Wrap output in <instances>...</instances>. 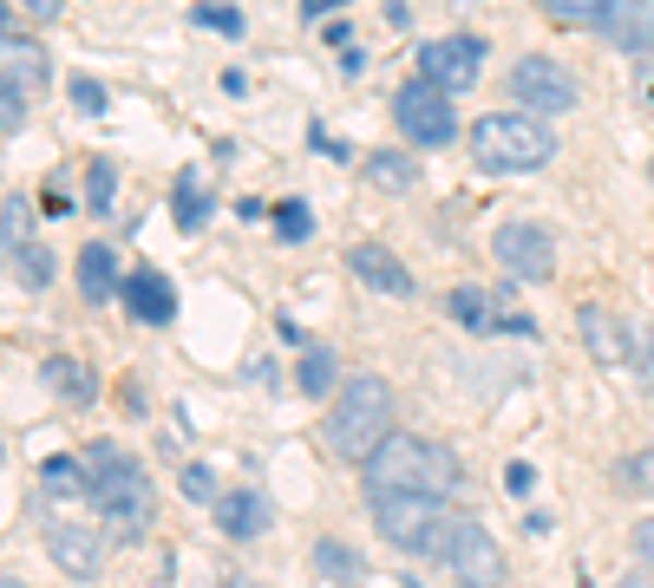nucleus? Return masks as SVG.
I'll list each match as a JSON object with an SVG mask.
<instances>
[{
  "instance_id": "nucleus-1",
  "label": "nucleus",
  "mask_w": 654,
  "mask_h": 588,
  "mask_svg": "<svg viewBox=\"0 0 654 588\" xmlns=\"http://www.w3.org/2000/svg\"><path fill=\"white\" fill-rule=\"evenodd\" d=\"M85 478H92V504L105 517V530L118 543H144L151 524H157V484L151 471L124 452V445H85Z\"/></svg>"
},
{
  "instance_id": "nucleus-2",
  "label": "nucleus",
  "mask_w": 654,
  "mask_h": 588,
  "mask_svg": "<svg viewBox=\"0 0 654 588\" xmlns=\"http://www.w3.org/2000/svg\"><path fill=\"white\" fill-rule=\"evenodd\" d=\"M459 491V458L419 432H393L367 458V497H452Z\"/></svg>"
},
{
  "instance_id": "nucleus-3",
  "label": "nucleus",
  "mask_w": 654,
  "mask_h": 588,
  "mask_svg": "<svg viewBox=\"0 0 654 588\" xmlns=\"http://www.w3.org/2000/svg\"><path fill=\"white\" fill-rule=\"evenodd\" d=\"M321 439H328L334 458H347V465L367 471V458L393 439V386H387L380 373H354V380H341Z\"/></svg>"
},
{
  "instance_id": "nucleus-4",
  "label": "nucleus",
  "mask_w": 654,
  "mask_h": 588,
  "mask_svg": "<svg viewBox=\"0 0 654 588\" xmlns=\"http://www.w3.org/2000/svg\"><path fill=\"white\" fill-rule=\"evenodd\" d=\"M550 157H557V137L531 111H485L472 124V164L491 177H524V170H544Z\"/></svg>"
},
{
  "instance_id": "nucleus-5",
  "label": "nucleus",
  "mask_w": 654,
  "mask_h": 588,
  "mask_svg": "<svg viewBox=\"0 0 654 588\" xmlns=\"http://www.w3.org/2000/svg\"><path fill=\"white\" fill-rule=\"evenodd\" d=\"M373 504V530L393 543V550H406V556H445V524H452V511L439 504V497H367Z\"/></svg>"
},
{
  "instance_id": "nucleus-6",
  "label": "nucleus",
  "mask_w": 654,
  "mask_h": 588,
  "mask_svg": "<svg viewBox=\"0 0 654 588\" xmlns=\"http://www.w3.org/2000/svg\"><path fill=\"white\" fill-rule=\"evenodd\" d=\"M511 98H518V111H531V118H563V111H576L583 85H576V72H570L563 59L531 52V59L511 65Z\"/></svg>"
},
{
  "instance_id": "nucleus-7",
  "label": "nucleus",
  "mask_w": 654,
  "mask_h": 588,
  "mask_svg": "<svg viewBox=\"0 0 654 588\" xmlns=\"http://www.w3.org/2000/svg\"><path fill=\"white\" fill-rule=\"evenodd\" d=\"M393 124H400L406 144H419V151H445V144L459 137L452 98H445L439 85H426V79H406V85L393 92Z\"/></svg>"
},
{
  "instance_id": "nucleus-8",
  "label": "nucleus",
  "mask_w": 654,
  "mask_h": 588,
  "mask_svg": "<svg viewBox=\"0 0 654 588\" xmlns=\"http://www.w3.org/2000/svg\"><path fill=\"white\" fill-rule=\"evenodd\" d=\"M439 563L452 569L459 588H504V550H498V537L478 517H452L445 524V556Z\"/></svg>"
},
{
  "instance_id": "nucleus-9",
  "label": "nucleus",
  "mask_w": 654,
  "mask_h": 588,
  "mask_svg": "<svg viewBox=\"0 0 654 588\" xmlns=\"http://www.w3.org/2000/svg\"><path fill=\"white\" fill-rule=\"evenodd\" d=\"M491 255H498V268L511 275V281H550L557 275V236L544 229V223H498V236H491Z\"/></svg>"
},
{
  "instance_id": "nucleus-10",
  "label": "nucleus",
  "mask_w": 654,
  "mask_h": 588,
  "mask_svg": "<svg viewBox=\"0 0 654 588\" xmlns=\"http://www.w3.org/2000/svg\"><path fill=\"white\" fill-rule=\"evenodd\" d=\"M478 72H485V39H478V33H445V39H426V46H419V79L439 85L445 98H452V92H472Z\"/></svg>"
},
{
  "instance_id": "nucleus-11",
  "label": "nucleus",
  "mask_w": 654,
  "mask_h": 588,
  "mask_svg": "<svg viewBox=\"0 0 654 588\" xmlns=\"http://www.w3.org/2000/svg\"><path fill=\"white\" fill-rule=\"evenodd\" d=\"M46 556L52 569H66L72 583H92L105 569V537L85 530V524H46Z\"/></svg>"
},
{
  "instance_id": "nucleus-12",
  "label": "nucleus",
  "mask_w": 654,
  "mask_h": 588,
  "mask_svg": "<svg viewBox=\"0 0 654 588\" xmlns=\"http://www.w3.org/2000/svg\"><path fill=\"white\" fill-rule=\"evenodd\" d=\"M347 275H354L360 288H373V295H400V301L419 288L413 268H406L387 242H354V249H347Z\"/></svg>"
},
{
  "instance_id": "nucleus-13",
  "label": "nucleus",
  "mask_w": 654,
  "mask_h": 588,
  "mask_svg": "<svg viewBox=\"0 0 654 588\" xmlns=\"http://www.w3.org/2000/svg\"><path fill=\"white\" fill-rule=\"evenodd\" d=\"M576 334H583L596 367H629V353H635V334H629V321L616 308H596V301L576 308Z\"/></svg>"
},
{
  "instance_id": "nucleus-14",
  "label": "nucleus",
  "mask_w": 654,
  "mask_h": 588,
  "mask_svg": "<svg viewBox=\"0 0 654 588\" xmlns=\"http://www.w3.org/2000/svg\"><path fill=\"white\" fill-rule=\"evenodd\" d=\"M124 308H131L144 327H170V321H177V288H170L157 268H131V275H124Z\"/></svg>"
},
{
  "instance_id": "nucleus-15",
  "label": "nucleus",
  "mask_w": 654,
  "mask_h": 588,
  "mask_svg": "<svg viewBox=\"0 0 654 588\" xmlns=\"http://www.w3.org/2000/svg\"><path fill=\"white\" fill-rule=\"evenodd\" d=\"M0 79L20 85V92H46V85H52V59H46V46L26 39V33H7V39H0Z\"/></svg>"
},
{
  "instance_id": "nucleus-16",
  "label": "nucleus",
  "mask_w": 654,
  "mask_h": 588,
  "mask_svg": "<svg viewBox=\"0 0 654 588\" xmlns=\"http://www.w3.org/2000/svg\"><path fill=\"white\" fill-rule=\"evenodd\" d=\"M216 530H223L229 543L262 537V530H269V497H262V491H223V497H216Z\"/></svg>"
},
{
  "instance_id": "nucleus-17",
  "label": "nucleus",
  "mask_w": 654,
  "mask_h": 588,
  "mask_svg": "<svg viewBox=\"0 0 654 588\" xmlns=\"http://www.w3.org/2000/svg\"><path fill=\"white\" fill-rule=\"evenodd\" d=\"M79 295H85L92 308H105L111 295H124V281H118V249H111V242H85V249H79Z\"/></svg>"
},
{
  "instance_id": "nucleus-18",
  "label": "nucleus",
  "mask_w": 654,
  "mask_h": 588,
  "mask_svg": "<svg viewBox=\"0 0 654 588\" xmlns=\"http://www.w3.org/2000/svg\"><path fill=\"white\" fill-rule=\"evenodd\" d=\"M39 380L52 386V399H66L72 412H85L92 399H98V373L85 367V360H72V353H52L46 367H39Z\"/></svg>"
},
{
  "instance_id": "nucleus-19",
  "label": "nucleus",
  "mask_w": 654,
  "mask_h": 588,
  "mask_svg": "<svg viewBox=\"0 0 654 588\" xmlns=\"http://www.w3.org/2000/svg\"><path fill=\"white\" fill-rule=\"evenodd\" d=\"M596 26H609L622 52H654V0H616Z\"/></svg>"
},
{
  "instance_id": "nucleus-20",
  "label": "nucleus",
  "mask_w": 654,
  "mask_h": 588,
  "mask_svg": "<svg viewBox=\"0 0 654 588\" xmlns=\"http://www.w3.org/2000/svg\"><path fill=\"white\" fill-rule=\"evenodd\" d=\"M367 183L387 196H406L419 183V157L413 151H367Z\"/></svg>"
},
{
  "instance_id": "nucleus-21",
  "label": "nucleus",
  "mask_w": 654,
  "mask_h": 588,
  "mask_svg": "<svg viewBox=\"0 0 654 588\" xmlns=\"http://www.w3.org/2000/svg\"><path fill=\"white\" fill-rule=\"evenodd\" d=\"M314 576H328L334 588H360L367 583V563H360L341 537H321V543H314Z\"/></svg>"
},
{
  "instance_id": "nucleus-22",
  "label": "nucleus",
  "mask_w": 654,
  "mask_h": 588,
  "mask_svg": "<svg viewBox=\"0 0 654 588\" xmlns=\"http://www.w3.org/2000/svg\"><path fill=\"white\" fill-rule=\"evenodd\" d=\"M39 484H46V497H66V504L92 497V478H85V458H66V452H52V458L39 465Z\"/></svg>"
},
{
  "instance_id": "nucleus-23",
  "label": "nucleus",
  "mask_w": 654,
  "mask_h": 588,
  "mask_svg": "<svg viewBox=\"0 0 654 588\" xmlns=\"http://www.w3.org/2000/svg\"><path fill=\"white\" fill-rule=\"evenodd\" d=\"M170 216H177V229L183 236H197L203 229V216H210V190H203V170H177V190H170Z\"/></svg>"
},
{
  "instance_id": "nucleus-24",
  "label": "nucleus",
  "mask_w": 654,
  "mask_h": 588,
  "mask_svg": "<svg viewBox=\"0 0 654 588\" xmlns=\"http://www.w3.org/2000/svg\"><path fill=\"white\" fill-rule=\"evenodd\" d=\"M445 314H452L459 327H472V334H491V327H498V301H491L485 288H452V295H445Z\"/></svg>"
},
{
  "instance_id": "nucleus-25",
  "label": "nucleus",
  "mask_w": 654,
  "mask_h": 588,
  "mask_svg": "<svg viewBox=\"0 0 654 588\" xmlns=\"http://www.w3.org/2000/svg\"><path fill=\"white\" fill-rule=\"evenodd\" d=\"M7 255V268H13V281L20 288H52V255L26 236V242H13V249H0Z\"/></svg>"
},
{
  "instance_id": "nucleus-26",
  "label": "nucleus",
  "mask_w": 654,
  "mask_h": 588,
  "mask_svg": "<svg viewBox=\"0 0 654 588\" xmlns=\"http://www.w3.org/2000/svg\"><path fill=\"white\" fill-rule=\"evenodd\" d=\"M295 380H301V393H308V399L341 393V367H334V353H328V347H308V353H301V367H295Z\"/></svg>"
},
{
  "instance_id": "nucleus-27",
  "label": "nucleus",
  "mask_w": 654,
  "mask_h": 588,
  "mask_svg": "<svg viewBox=\"0 0 654 588\" xmlns=\"http://www.w3.org/2000/svg\"><path fill=\"white\" fill-rule=\"evenodd\" d=\"M111 196H118V164L92 157L85 164V209H111Z\"/></svg>"
},
{
  "instance_id": "nucleus-28",
  "label": "nucleus",
  "mask_w": 654,
  "mask_h": 588,
  "mask_svg": "<svg viewBox=\"0 0 654 588\" xmlns=\"http://www.w3.org/2000/svg\"><path fill=\"white\" fill-rule=\"evenodd\" d=\"M550 20H563V26H590V20H603L616 0H537Z\"/></svg>"
},
{
  "instance_id": "nucleus-29",
  "label": "nucleus",
  "mask_w": 654,
  "mask_h": 588,
  "mask_svg": "<svg viewBox=\"0 0 654 588\" xmlns=\"http://www.w3.org/2000/svg\"><path fill=\"white\" fill-rule=\"evenodd\" d=\"M616 484H622L629 497H654V445H649V452H635V458H622Z\"/></svg>"
},
{
  "instance_id": "nucleus-30",
  "label": "nucleus",
  "mask_w": 654,
  "mask_h": 588,
  "mask_svg": "<svg viewBox=\"0 0 654 588\" xmlns=\"http://www.w3.org/2000/svg\"><path fill=\"white\" fill-rule=\"evenodd\" d=\"M66 92H72V105H79V111H85V118H98V111H105V105H111V92H105V85H98V79H92V72H79V79H72V85H66Z\"/></svg>"
},
{
  "instance_id": "nucleus-31",
  "label": "nucleus",
  "mask_w": 654,
  "mask_h": 588,
  "mask_svg": "<svg viewBox=\"0 0 654 588\" xmlns=\"http://www.w3.org/2000/svg\"><path fill=\"white\" fill-rule=\"evenodd\" d=\"M308 229H314V216H308V203H295V196H288V203L275 209V236H282V242H301Z\"/></svg>"
},
{
  "instance_id": "nucleus-32",
  "label": "nucleus",
  "mask_w": 654,
  "mask_h": 588,
  "mask_svg": "<svg viewBox=\"0 0 654 588\" xmlns=\"http://www.w3.org/2000/svg\"><path fill=\"white\" fill-rule=\"evenodd\" d=\"M20 124H26V92H20V85H7V79H0V137H13V131H20Z\"/></svg>"
},
{
  "instance_id": "nucleus-33",
  "label": "nucleus",
  "mask_w": 654,
  "mask_h": 588,
  "mask_svg": "<svg viewBox=\"0 0 654 588\" xmlns=\"http://www.w3.org/2000/svg\"><path fill=\"white\" fill-rule=\"evenodd\" d=\"M197 26H216V33H229V39H236V33H242V13H236V7H210V0H203V7H197Z\"/></svg>"
},
{
  "instance_id": "nucleus-34",
  "label": "nucleus",
  "mask_w": 654,
  "mask_h": 588,
  "mask_svg": "<svg viewBox=\"0 0 654 588\" xmlns=\"http://www.w3.org/2000/svg\"><path fill=\"white\" fill-rule=\"evenodd\" d=\"M177 484H183V497H197V504H210V497H216V484H210V471H203V465H183V478H177Z\"/></svg>"
},
{
  "instance_id": "nucleus-35",
  "label": "nucleus",
  "mask_w": 654,
  "mask_h": 588,
  "mask_svg": "<svg viewBox=\"0 0 654 588\" xmlns=\"http://www.w3.org/2000/svg\"><path fill=\"white\" fill-rule=\"evenodd\" d=\"M635 556L654 569V517H642V524H635Z\"/></svg>"
},
{
  "instance_id": "nucleus-36",
  "label": "nucleus",
  "mask_w": 654,
  "mask_h": 588,
  "mask_svg": "<svg viewBox=\"0 0 654 588\" xmlns=\"http://www.w3.org/2000/svg\"><path fill=\"white\" fill-rule=\"evenodd\" d=\"M504 484H511L518 497H531V484H537V471H531V465H511V471H504Z\"/></svg>"
},
{
  "instance_id": "nucleus-37",
  "label": "nucleus",
  "mask_w": 654,
  "mask_h": 588,
  "mask_svg": "<svg viewBox=\"0 0 654 588\" xmlns=\"http://www.w3.org/2000/svg\"><path fill=\"white\" fill-rule=\"evenodd\" d=\"M39 209H46V216H66V209H72V196H66V190H52V183H46V196H39Z\"/></svg>"
},
{
  "instance_id": "nucleus-38",
  "label": "nucleus",
  "mask_w": 654,
  "mask_h": 588,
  "mask_svg": "<svg viewBox=\"0 0 654 588\" xmlns=\"http://www.w3.org/2000/svg\"><path fill=\"white\" fill-rule=\"evenodd\" d=\"M13 7L33 13V20H52V13H59V0H13Z\"/></svg>"
},
{
  "instance_id": "nucleus-39",
  "label": "nucleus",
  "mask_w": 654,
  "mask_h": 588,
  "mask_svg": "<svg viewBox=\"0 0 654 588\" xmlns=\"http://www.w3.org/2000/svg\"><path fill=\"white\" fill-rule=\"evenodd\" d=\"M341 7H347V0H301V13H308V20H321V13H341Z\"/></svg>"
},
{
  "instance_id": "nucleus-40",
  "label": "nucleus",
  "mask_w": 654,
  "mask_h": 588,
  "mask_svg": "<svg viewBox=\"0 0 654 588\" xmlns=\"http://www.w3.org/2000/svg\"><path fill=\"white\" fill-rule=\"evenodd\" d=\"M7 13H13V0H0V39H7Z\"/></svg>"
},
{
  "instance_id": "nucleus-41",
  "label": "nucleus",
  "mask_w": 654,
  "mask_h": 588,
  "mask_svg": "<svg viewBox=\"0 0 654 588\" xmlns=\"http://www.w3.org/2000/svg\"><path fill=\"white\" fill-rule=\"evenodd\" d=\"M616 588H649V583H642V576H622V583H616Z\"/></svg>"
},
{
  "instance_id": "nucleus-42",
  "label": "nucleus",
  "mask_w": 654,
  "mask_h": 588,
  "mask_svg": "<svg viewBox=\"0 0 654 588\" xmlns=\"http://www.w3.org/2000/svg\"><path fill=\"white\" fill-rule=\"evenodd\" d=\"M0 588H26V583H13V576H0Z\"/></svg>"
},
{
  "instance_id": "nucleus-43",
  "label": "nucleus",
  "mask_w": 654,
  "mask_h": 588,
  "mask_svg": "<svg viewBox=\"0 0 654 588\" xmlns=\"http://www.w3.org/2000/svg\"><path fill=\"white\" fill-rule=\"evenodd\" d=\"M223 588H255V583H242V576H236V583H223Z\"/></svg>"
}]
</instances>
